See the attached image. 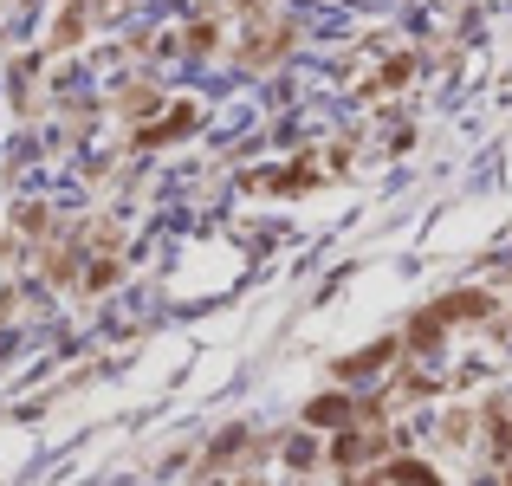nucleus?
I'll use <instances>...</instances> for the list:
<instances>
[{
    "label": "nucleus",
    "mask_w": 512,
    "mask_h": 486,
    "mask_svg": "<svg viewBox=\"0 0 512 486\" xmlns=\"http://www.w3.org/2000/svg\"><path fill=\"white\" fill-rule=\"evenodd\" d=\"M396 486H435V474H428V467H396Z\"/></svg>",
    "instance_id": "nucleus-1"
},
{
    "label": "nucleus",
    "mask_w": 512,
    "mask_h": 486,
    "mask_svg": "<svg viewBox=\"0 0 512 486\" xmlns=\"http://www.w3.org/2000/svg\"><path fill=\"white\" fill-rule=\"evenodd\" d=\"M344 415H350L344 402H318V409H312V422H344Z\"/></svg>",
    "instance_id": "nucleus-2"
}]
</instances>
